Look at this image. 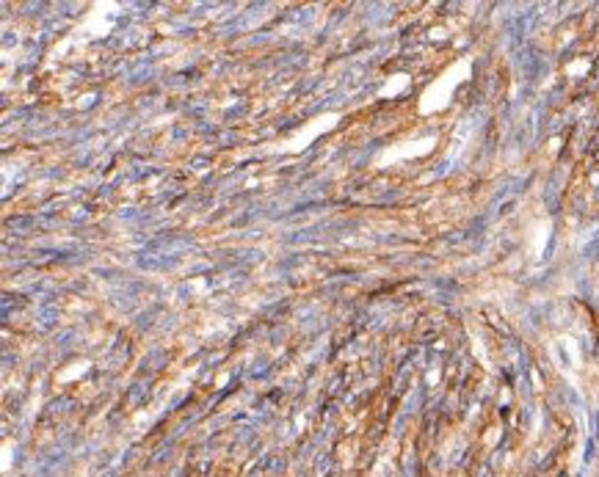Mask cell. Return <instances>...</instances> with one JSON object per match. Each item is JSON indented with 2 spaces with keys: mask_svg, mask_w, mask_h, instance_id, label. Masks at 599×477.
<instances>
[{
  "mask_svg": "<svg viewBox=\"0 0 599 477\" xmlns=\"http://www.w3.org/2000/svg\"><path fill=\"white\" fill-rule=\"evenodd\" d=\"M334 124V116H326V119H315V124H310V127H304V133H298L296 138H290L287 141V149H301V147H307L321 130H326V127H332Z\"/></svg>",
  "mask_w": 599,
  "mask_h": 477,
  "instance_id": "cell-2",
  "label": "cell"
},
{
  "mask_svg": "<svg viewBox=\"0 0 599 477\" xmlns=\"http://www.w3.org/2000/svg\"><path fill=\"white\" fill-rule=\"evenodd\" d=\"M406 83H409V77H406V75H398V80L387 83V86L382 88V94H384V97H387V94H398V91L403 88V86H406Z\"/></svg>",
  "mask_w": 599,
  "mask_h": 477,
  "instance_id": "cell-4",
  "label": "cell"
},
{
  "mask_svg": "<svg viewBox=\"0 0 599 477\" xmlns=\"http://www.w3.org/2000/svg\"><path fill=\"white\" fill-rule=\"evenodd\" d=\"M470 69H472V61L464 58V61H456L442 77H436L425 91H422V100H420V111L422 113H433V111H442L447 108L450 97H453V88L470 77Z\"/></svg>",
  "mask_w": 599,
  "mask_h": 477,
  "instance_id": "cell-1",
  "label": "cell"
},
{
  "mask_svg": "<svg viewBox=\"0 0 599 477\" xmlns=\"http://www.w3.org/2000/svg\"><path fill=\"white\" fill-rule=\"evenodd\" d=\"M433 144H436V138H433V135H428V138H422V144H420V147H409V149H387V152L379 158V163H384V160H400V158H417V155H425L428 149H433Z\"/></svg>",
  "mask_w": 599,
  "mask_h": 477,
  "instance_id": "cell-3",
  "label": "cell"
}]
</instances>
